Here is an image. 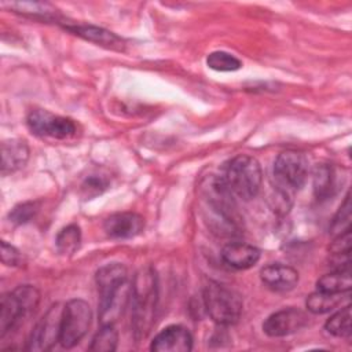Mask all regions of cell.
Returning <instances> with one entry per match:
<instances>
[{
  "label": "cell",
  "instance_id": "obj_1",
  "mask_svg": "<svg viewBox=\"0 0 352 352\" xmlns=\"http://www.w3.org/2000/svg\"><path fill=\"white\" fill-rule=\"evenodd\" d=\"M99 294L98 314L100 324H114L131 300L126 267L121 263L102 265L95 275Z\"/></svg>",
  "mask_w": 352,
  "mask_h": 352
},
{
  "label": "cell",
  "instance_id": "obj_2",
  "mask_svg": "<svg viewBox=\"0 0 352 352\" xmlns=\"http://www.w3.org/2000/svg\"><path fill=\"white\" fill-rule=\"evenodd\" d=\"M132 331L136 341L144 340L155 322L158 302V279L154 268L146 265L133 276L131 286Z\"/></svg>",
  "mask_w": 352,
  "mask_h": 352
},
{
  "label": "cell",
  "instance_id": "obj_3",
  "mask_svg": "<svg viewBox=\"0 0 352 352\" xmlns=\"http://www.w3.org/2000/svg\"><path fill=\"white\" fill-rule=\"evenodd\" d=\"M221 179L232 195L249 201L260 191L263 170L260 162L254 157L249 154H238L226 164Z\"/></svg>",
  "mask_w": 352,
  "mask_h": 352
},
{
  "label": "cell",
  "instance_id": "obj_4",
  "mask_svg": "<svg viewBox=\"0 0 352 352\" xmlns=\"http://www.w3.org/2000/svg\"><path fill=\"white\" fill-rule=\"evenodd\" d=\"M202 300L210 319L220 326H232L242 315L243 302L241 296L223 283L208 282L204 287Z\"/></svg>",
  "mask_w": 352,
  "mask_h": 352
},
{
  "label": "cell",
  "instance_id": "obj_5",
  "mask_svg": "<svg viewBox=\"0 0 352 352\" xmlns=\"http://www.w3.org/2000/svg\"><path fill=\"white\" fill-rule=\"evenodd\" d=\"M308 160L297 150L282 151L274 162V191L293 199L308 177Z\"/></svg>",
  "mask_w": 352,
  "mask_h": 352
},
{
  "label": "cell",
  "instance_id": "obj_6",
  "mask_svg": "<svg viewBox=\"0 0 352 352\" xmlns=\"http://www.w3.org/2000/svg\"><path fill=\"white\" fill-rule=\"evenodd\" d=\"M40 302V292L33 285H19L0 298V337L11 331Z\"/></svg>",
  "mask_w": 352,
  "mask_h": 352
},
{
  "label": "cell",
  "instance_id": "obj_7",
  "mask_svg": "<svg viewBox=\"0 0 352 352\" xmlns=\"http://www.w3.org/2000/svg\"><path fill=\"white\" fill-rule=\"evenodd\" d=\"M92 323V309L81 298L69 300L63 305L59 344L70 349L76 346L88 333Z\"/></svg>",
  "mask_w": 352,
  "mask_h": 352
},
{
  "label": "cell",
  "instance_id": "obj_8",
  "mask_svg": "<svg viewBox=\"0 0 352 352\" xmlns=\"http://www.w3.org/2000/svg\"><path fill=\"white\" fill-rule=\"evenodd\" d=\"M26 124L32 133L41 138L67 139L76 135V122L63 116L54 114L44 109H34L26 117Z\"/></svg>",
  "mask_w": 352,
  "mask_h": 352
},
{
  "label": "cell",
  "instance_id": "obj_9",
  "mask_svg": "<svg viewBox=\"0 0 352 352\" xmlns=\"http://www.w3.org/2000/svg\"><path fill=\"white\" fill-rule=\"evenodd\" d=\"M62 311L63 308H60L59 304H54L47 309L28 338V351L47 352L52 349L56 342H59Z\"/></svg>",
  "mask_w": 352,
  "mask_h": 352
},
{
  "label": "cell",
  "instance_id": "obj_10",
  "mask_svg": "<svg viewBox=\"0 0 352 352\" xmlns=\"http://www.w3.org/2000/svg\"><path fill=\"white\" fill-rule=\"evenodd\" d=\"M308 324V315L300 308H283L271 314L263 323V331L268 337L290 336Z\"/></svg>",
  "mask_w": 352,
  "mask_h": 352
},
{
  "label": "cell",
  "instance_id": "obj_11",
  "mask_svg": "<svg viewBox=\"0 0 352 352\" xmlns=\"http://www.w3.org/2000/svg\"><path fill=\"white\" fill-rule=\"evenodd\" d=\"M144 228V219L135 212H117L106 217L103 230L113 239H131Z\"/></svg>",
  "mask_w": 352,
  "mask_h": 352
},
{
  "label": "cell",
  "instance_id": "obj_12",
  "mask_svg": "<svg viewBox=\"0 0 352 352\" xmlns=\"http://www.w3.org/2000/svg\"><path fill=\"white\" fill-rule=\"evenodd\" d=\"M150 349L155 352H188L192 349V336L184 326L170 324L153 338Z\"/></svg>",
  "mask_w": 352,
  "mask_h": 352
},
{
  "label": "cell",
  "instance_id": "obj_13",
  "mask_svg": "<svg viewBox=\"0 0 352 352\" xmlns=\"http://www.w3.org/2000/svg\"><path fill=\"white\" fill-rule=\"evenodd\" d=\"M261 282L274 292H289L298 283V272L286 264H268L260 271Z\"/></svg>",
  "mask_w": 352,
  "mask_h": 352
},
{
  "label": "cell",
  "instance_id": "obj_14",
  "mask_svg": "<svg viewBox=\"0 0 352 352\" xmlns=\"http://www.w3.org/2000/svg\"><path fill=\"white\" fill-rule=\"evenodd\" d=\"M221 260L231 268L248 270L257 264L261 252L253 245L245 242H230L221 249Z\"/></svg>",
  "mask_w": 352,
  "mask_h": 352
},
{
  "label": "cell",
  "instance_id": "obj_15",
  "mask_svg": "<svg viewBox=\"0 0 352 352\" xmlns=\"http://www.w3.org/2000/svg\"><path fill=\"white\" fill-rule=\"evenodd\" d=\"M29 160V146L22 139H7L1 143V175L14 173Z\"/></svg>",
  "mask_w": 352,
  "mask_h": 352
},
{
  "label": "cell",
  "instance_id": "obj_16",
  "mask_svg": "<svg viewBox=\"0 0 352 352\" xmlns=\"http://www.w3.org/2000/svg\"><path fill=\"white\" fill-rule=\"evenodd\" d=\"M67 30L74 33L76 36H80L81 38L95 43L96 45H103L106 48L111 50H122L124 40L118 37L116 33L95 26V25H74V26H66Z\"/></svg>",
  "mask_w": 352,
  "mask_h": 352
},
{
  "label": "cell",
  "instance_id": "obj_17",
  "mask_svg": "<svg viewBox=\"0 0 352 352\" xmlns=\"http://www.w3.org/2000/svg\"><path fill=\"white\" fill-rule=\"evenodd\" d=\"M338 170L330 164H319L314 169L312 186L316 199H329L338 190Z\"/></svg>",
  "mask_w": 352,
  "mask_h": 352
},
{
  "label": "cell",
  "instance_id": "obj_18",
  "mask_svg": "<svg viewBox=\"0 0 352 352\" xmlns=\"http://www.w3.org/2000/svg\"><path fill=\"white\" fill-rule=\"evenodd\" d=\"M316 287L318 290L334 294L349 293L352 287L349 270H334L329 274L322 275L316 282Z\"/></svg>",
  "mask_w": 352,
  "mask_h": 352
},
{
  "label": "cell",
  "instance_id": "obj_19",
  "mask_svg": "<svg viewBox=\"0 0 352 352\" xmlns=\"http://www.w3.org/2000/svg\"><path fill=\"white\" fill-rule=\"evenodd\" d=\"M342 296L344 294H334V293L316 290L307 297L305 307L309 312L315 315H322L336 309L341 304Z\"/></svg>",
  "mask_w": 352,
  "mask_h": 352
},
{
  "label": "cell",
  "instance_id": "obj_20",
  "mask_svg": "<svg viewBox=\"0 0 352 352\" xmlns=\"http://www.w3.org/2000/svg\"><path fill=\"white\" fill-rule=\"evenodd\" d=\"M80 242L81 231L77 224H69L63 227L55 238L56 250L62 256H72L76 253V250L80 248Z\"/></svg>",
  "mask_w": 352,
  "mask_h": 352
},
{
  "label": "cell",
  "instance_id": "obj_21",
  "mask_svg": "<svg viewBox=\"0 0 352 352\" xmlns=\"http://www.w3.org/2000/svg\"><path fill=\"white\" fill-rule=\"evenodd\" d=\"M329 334L338 338H348L351 336V305H346L334 312L324 323Z\"/></svg>",
  "mask_w": 352,
  "mask_h": 352
},
{
  "label": "cell",
  "instance_id": "obj_22",
  "mask_svg": "<svg viewBox=\"0 0 352 352\" xmlns=\"http://www.w3.org/2000/svg\"><path fill=\"white\" fill-rule=\"evenodd\" d=\"M118 345V333L114 324H102L100 330L94 336L89 351L94 352H113Z\"/></svg>",
  "mask_w": 352,
  "mask_h": 352
},
{
  "label": "cell",
  "instance_id": "obj_23",
  "mask_svg": "<svg viewBox=\"0 0 352 352\" xmlns=\"http://www.w3.org/2000/svg\"><path fill=\"white\" fill-rule=\"evenodd\" d=\"M206 65L216 72H235L242 67V62L227 51H213L206 56Z\"/></svg>",
  "mask_w": 352,
  "mask_h": 352
},
{
  "label": "cell",
  "instance_id": "obj_24",
  "mask_svg": "<svg viewBox=\"0 0 352 352\" xmlns=\"http://www.w3.org/2000/svg\"><path fill=\"white\" fill-rule=\"evenodd\" d=\"M346 231H351V198H349V194H346L344 202L338 208V210L334 214L333 221L330 224V232L333 236L340 235Z\"/></svg>",
  "mask_w": 352,
  "mask_h": 352
},
{
  "label": "cell",
  "instance_id": "obj_25",
  "mask_svg": "<svg viewBox=\"0 0 352 352\" xmlns=\"http://www.w3.org/2000/svg\"><path fill=\"white\" fill-rule=\"evenodd\" d=\"M107 187H109V177L106 175L91 173L84 179L81 184V192L87 199H91L102 194Z\"/></svg>",
  "mask_w": 352,
  "mask_h": 352
},
{
  "label": "cell",
  "instance_id": "obj_26",
  "mask_svg": "<svg viewBox=\"0 0 352 352\" xmlns=\"http://www.w3.org/2000/svg\"><path fill=\"white\" fill-rule=\"evenodd\" d=\"M38 209H40V202L37 201L22 202L11 209V212L8 213V219L14 224H25L37 214Z\"/></svg>",
  "mask_w": 352,
  "mask_h": 352
},
{
  "label": "cell",
  "instance_id": "obj_27",
  "mask_svg": "<svg viewBox=\"0 0 352 352\" xmlns=\"http://www.w3.org/2000/svg\"><path fill=\"white\" fill-rule=\"evenodd\" d=\"M11 8L19 12H28L32 15H43L48 16L50 14H54L55 8L48 3H38V1H23V3H12Z\"/></svg>",
  "mask_w": 352,
  "mask_h": 352
},
{
  "label": "cell",
  "instance_id": "obj_28",
  "mask_svg": "<svg viewBox=\"0 0 352 352\" xmlns=\"http://www.w3.org/2000/svg\"><path fill=\"white\" fill-rule=\"evenodd\" d=\"M329 249L333 256H348L351 252V231L336 235Z\"/></svg>",
  "mask_w": 352,
  "mask_h": 352
},
{
  "label": "cell",
  "instance_id": "obj_29",
  "mask_svg": "<svg viewBox=\"0 0 352 352\" xmlns=\"http://www.w3.org/2000/svg\"><path fill=\"white\" fill-rule=\"evenodd\" d=\"M0 256H1V263L4 265H8V267H16L22 261L21 252L15 246L7 243L6 241H1Z\"/></svg>",
  "mask_w": 352,
  "mask_h": 352
}]
</instances>
